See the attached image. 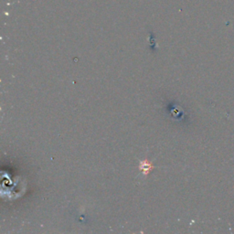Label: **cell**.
Masks as SVG:
<instances>
[{"label":"cell","mask_w":234,"mask_h":234,"mask_svg":"<svg viewBox=\"0 0 234 234\" xmlns=\"http://www.w3.org/2000/svg\"><path fill=\"white\" fill-rule=\"evenodd\" d=\"M153 168H154V167H153L152 164L149 163L147 160L142 161V162L140 163V169L143 171V174H144L145 176H147Z\"/></svg>","instance_id":"cell-1"}]
</instances>
